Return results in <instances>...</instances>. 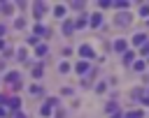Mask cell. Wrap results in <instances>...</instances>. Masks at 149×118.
<instances>
[{"instance_id":"1","label":"cell","mask_w":149,"mask_h":118,"mask_svg":"<svg viewBox=\"0 0 149 118\" xmlns=\"http://www.w3.org/2000/svg\"><path fill=\"white\" fill-rule=\"evenodd\" d=\"M77 72H79V74L88 72V62H79V65H77Z\"/></svg>"}]
</instances>
